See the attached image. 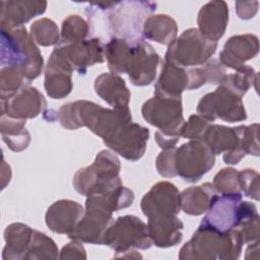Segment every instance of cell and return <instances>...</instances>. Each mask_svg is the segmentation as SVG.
Returning <instances> with one entry per match:
<instances>
[{"label":"cell","instance_id":"cell-17","mask_svg":"<svg viewBox=\"0 0 260 260\" xmlns=\"http://www.w3.org/2000/svg\"><path fill=\"white\" fill-rule=\"evenodd\" d=\"M46 106L47 102L38 88L26 84L9 99L1 101V115L19 120L32 119L39 116Z\"/></svg>","mask_w":260,"mask_h":260},{"label":"cell","instance_id":"cell-9","mask_svg":"<svg viewBox=\"0 0 260 260\" xmlns=\"http://www.w3.org/2000/svg\"><path fill=\"white\" fill-rule=\"evenodd\" d=\"M103 245L117 253L131 252V249H149L152 242L147 224L135 215L117 217L106 230Z\"/></svg>","mask_w":260,"mask_h":260},{"label":"cell","instance_id":"cell-42","mask_svg":"<svg viewBox=\"0 0 260 260\" xmlns=\"http://www.w3.org/2000/svg\"><path fill=\"white\" fill-rule=\"evenodd\" d=\"M202 68L206 78V83L219 84L225 75V68L218 59H212L206 62Z\"/></svg>","mask_w":260,"mask_h":260},{"label":"cell","instance_id":"cell-41","mask_svg":"<svg viewBox=\"0 0 260 260\" xmlns=\"http://www.w3.org/2000/svg\"><path fill=\"white\" fill-rule=\"evenodd\" d=\"M236 229L239 231L244 244H251L259 241V215L244 220Z\"/></svg>","mask_w":260,"mask_h":260},{"label":"cell","instance_id":"cell-27","mask_svg":"<svg viewBox=\"0 0 260 260\" xmlns=\"http://www.w3.org/2000/svg\"><path fill=\"white\" fill-rule=\"evenodd\" d=\"M32 234L34 230L24 223L15 222L9 224L4 231L6 245L3 249V259H25Z\"/></svg>","mask_w":260,"mask_h":260},{"label":"cell","instance_id":"cell-26","mask_svg":"<svg viewBox=\"0 0 260 260\" xmlns=\"http://www.w3.org/2000/svg\"><path fill=\"white\" fill-rule=\"evenodd\" d=\"M188 69L165 61L160 75L154 85V95L181 98L182 92L188 89Z\"/></svg>","mask_w":260,"mask_h":260},{"label":"cell","instance_id":"cell-30","mask_svg":"<svg viewBox=\"0 0 260 260\" xmlns=\"http://www.w3.org/2000/svg\"><path fill=\"white\" fill-rule=\"evenodd\" d=\"M25 127V120L9 118L1 115L2 140L13 151L25 149L30 141V135Z\"/></svg>","mask_w":260,"mask_h":260},{"label":"cell","instance_id":"cell-24","mask_svg":"<svg viewBox=\"0 0 260 260\" xmlns=\"http://www.w3.org/2000/svg\"><path fill=\"white\" fill-rule=\"evenodd\" d=\"M95 93L115 110H129L131 93L122 77L115 73H103L94 79Z\"/></svg>","mask_w":260,"mask_h":260},{"label":"cell","instance_id":"cell-21","mask_svg":"<svg viewBox=\"0 0 260 260\" xmlns=\"http://www.w3.org/2000/svg\"><path fill=\"white\" fill-rule=\"evenodd\" d=\"M228 22L229 7L224 1H210L203 5L198 12V30L209 41L217 43L224 35Z\"/></svg>","mask_w":260,"mask_h":260},{"label":"cell","instance_id":"cell-44","mask_svg":"<svg viewBox=\"0 0 260 260\" xmlns=\"http://www.w3.org/2000/svg\"><path fill=\"white\" fill-rule=\"evenodd\" d=\"M236 10L237 14L242 19H250L254 17L258 10V2H242L237 1L236 2Z\"/></svg>","mask_w":260,"mask_h":260},{"label":"cell","instance_id":"cell-6","mask_svg":"<svg viewBox=\"0 0 260 260\" xmlns=\"http://www.w3.org/2000/svg\"><path fill=\"white\" fill-rule=\"evenodd\" d=\"M244 242L237 229L219 233L199 228L181 248L180 259L234 260L241 255Z\"/></svg>","mask_w":260,"mask_h":260},{"label":"cell","instance_id":"cell-8","mask_svg":"<svg viewBox=\"0 0 260 260\" xmlns=\"http://www.w3.org/2000/svg\"><path fill=\"white\" fill-rule=\"evenodd\" d=\"M216 48L217 43L207 40L198 28H189L169 45L165 61L183 68L204 65Z\"/></svg>","mask_w":260,"mask_h":260},{"label":"cell","instance_id":"cell-31","mask_svg":"<svg viewBox=\"0 0 260 260\" xmlns=\"http://www.w3.org/2000/svg\"><path fill=\"white\" fill-rule=\"evenodd\" d=\"M257 82L258 73L252 67L244 65L236 70L235 73L225 74L218 85H222L243 98V95L254 84L257 89Z\"/></svg>","mask_w":260,"mask_h":260},{"label":"cell","instance_id":"cell-10","mask_svg":"<svg viewBox=\"0 0 260 260\" xmlns=\"http://www.w3.org/2000/svg\"><path fill=\"white\" fill-rule=\"evenodd\" d=\"M141 113L144 120L161 134L178 140L181 138V129L186 122L181 98L154 95L142 105Z\"/></svg>","mask_w":260,"mask_h":260},{"label":"cell","instance_id":"cell-36","mask_svg":"<svg viewBox=\"0 0 260 260\" xmlns=\"http://www.w3.org/2000/svg\"><path fill=\"white\" fill-rule=\"evenodd\" d=\"M26 84H28V82L25 80L21 72L11 67H1V71H0L1 101L9 99Z\"/></svg>","mask_w":260,"mask_h":260},{"label":"cell","instance_id":"cell-3","mask_svg":"<svg viewBox=\"0 0 260 260\" xmlns=\"http://www.w3.org/2000/svg\"><path fill=\"white\" fill-rule=\"evenodd\" d=\"M58 119L66 129L87 127L103 141L110 139L124 125L132 122L130 110L103 108L84 100L63 105L59 110Z\"/></svg>","mask_w":260,"mask_h":260},{"label":"cell","instance_id":"cell-18","mask_svg":"<svg viewBox=\"0 0 260 260\" xmlns=\"http://www.w3.org/2000/svg\"><path fill=\"white\" fill-rule=\"evenodd\" d=\"M72 72L73 69L70 64L54 49L45 70L44 86L50 98L60 100L71 92L73 87Z\"/></svg>","mask_w":260,"mask_h":260},{"label":"cell","instance_id":"cell-39","mask_svg":"<svg viewBox=\"0 0 260 260\" xmlns=\"http://www.w3.org/2000/svg\"><path fill=\"white\" fill-rule=\"evenodd\" d=\"M241 193L254 200H259V174L251 169L239 172Z\"/></svg>","mask_w":260,"mask_h":260},{"label":"cell","instance_id":"cell-29","mask_svg":"<svg viewBox=\"0 0 260 260\" xmlns=\"http://www.w3.org/2000/svg\"><path fill=\"white\" fill-rule=\"evenodd\" d=\"M178 27L174 18L167 14L150 15L143 24V38L158 44L170 45L177 36Z\"/></svg>","mask_w":260,"mask_h":260},{"label":"cell","instance_id":"cell-1","mask_svg":"<svg viewBox=\"0 0 260 260\" xmlns=\"http://www.w3.org/2000/svg\"><path fill=\"white\" fill-rule=\"evenodd\" d=\"M105 57L111 73H127L136 86L151 84L160 62L159 55L144 40L128 42L111 39L105 44Z\"/></svg>","mask_w":260,"mask_h":260},{"label":"cell","instance_id":"cell-23","mask_svg":"<svg viewBox=\"0 0 260 260\" xmlns=\"http://www.w3.org/2000/svg\"><path fill=\"white\" fill-rule=\"evenodd\" d=\"M202 140L206 143L214 155L224 152L222 158L225 164H238L236 153L240 138L237 127L231 128L222 125L210 124L206 129Z\"/></svg>","mask_w":260,"mask_h":260},{"label":"cell","instance_id":"cell-19","mask_svg":"<svg viewBox=\"0 0 260 260\" xmlns=\"http://www.w3.org/2000/svg\"><path fill=\"white\" fill-rule=\"evenodd\" d=\"M84 209L76 201L61 199L54 202L47 210L45 221L47 226L54 233L71 234L79 220L82 218Z\"/></svg>","mask_w":260,"mask_h":260},{"label":"cell","instance_id":"cell-12","mask_svg":"<svg viewBox=\"0 0 260 260\" xmlns=\"http://www.w3.org/2000/svg\"><path fill=\"white\" fill-rule=\"evenodd\" d=\"M197 114L210 122L221 119L234 123L247 119L242 96L222 85L202 96L197 105Z\"/></svg>","mask_w":260,"mask_h":260},{"label":"cell","instance_id":"cell-15","mask_svg":"<svg viewBox=\"0 0 260 260\" xmlns=\"http://www.w3.org/2000/svg\"><path fill=\"white\" fill-rule=\"evenodd\" d=\"M55 50L70 64L73 71L85 74L88 67L105 60V44L100 38H90L71 44H58Z\"/></svg>","mask_w":260,"mask_h":260},{"label":"cell","instance_id":"cell-40","mask_svg":"<svg viewBox=\"0 0 260 260\" xmlns=\"http://www.w3.org/2000/svg\"><path fill=\"white\" fill-rule=\"evenodd\" d=\"M175 150L176 147L164 149L155 159L157 173L164 178H173L177 176L175 169Z\"/></svg>","mask_w":260,"mask_h":260},{"label":"cell","instance_id":"cell-28","mask_svg":"<svg viewBox=\"0 0 260 260\" xmlns=\"http://www.w3.org/2000/svg\"><path fill=\"white\" fill-rule=\"evenodd\" d=\"M217 194L211 183L189 187L180 193V207L186 214L200 215L207 211Z\"/></svg>","mask_w":260,"mask_h":260},{"label":"cell","instance_id":"cell-16","mask_svg":"<svg viewBox=\"0 0 260 260\" xmlns=\"http://www.w3.org/2000/svg\"><path fill=\"white\" fill-rule=\"evenodd\" d=\"M148 138V128L130 122L104 143L124 158L135 161L143 156Z\"/></svg>","mask_w":260,"mask_h":260},{"label":"cell","instance_id":"cell-37","mask_svg":"<svg viewBox=\"0 0 260 260\" xmlns=\"http://www.w3.org/2000/svg\"><path fill=\"white\" fill-rule=\"evenodd\" d=\"M212 185L216 192L219 194L241 193L239 184V172L233 168H225L219 171L215 175Z\"/></svg>","mask_w":260,"mask_h":260},{"label":"cell","instance_id":"cell-11","mask_svg":"<svg viewBox=\"0 0 260 260\" xmlns=\"http://www.w3.org/2000/svg\"><path fill=\"white\" fill-rule=\"evenodd\" d=\"M215 155L203 140H190L175 150L177 176L195 183L213 168Z\"/></svg>","mask_w":260,"mask_h":260},{"label":"cell","instance_id":"cell-34","mask_svg":"<svg viewBox=\"0 0 260 260\" xmlns=\"http://www.w3.org/2000/svg\"><path fill=\"white\" fill-rule=\"evenodd\" d=\"M58 252L55 242L50 237L34 230L31 243L25 259H56Z\"/></svg>","mask_w":260,"mask_h":260},{"label":"cell","instance_id":"cell-4","mask_svg":"<svg viewBox=\"0 0 260 260\" xmlns=\"http://www.w3.org/2000/svg\"><path fill=\"white\" fill-rule=\"evenodd\" d=\"M93 5L106 13L107 35L128 42L144 40L143 24L156 9L152 1L98 2Z\"/></svg>","mask_w":260,"mask_h":260},{"label":"cell","instance_id":"cell-2","mask_svg":"<svg viewBox=\"0 0 260 260\" xmlns=\"http://www.w3.org/2000/svg\"><path fill=\"white\" fill-rule=\"evenodd\" d=\"M134 200L132 190L121 185L112 192L87 196L85 210L74 231L68 235L71 240L103 245L104 235L113 222V212L129 207Z\"/></svg>","mask_w":260,"mask_h":260},{"label":"cell","instance_id":"cell-35","mask_svg":"<svg viewBox=\"0 0 260 260\" xmlns=\"http://www.w3.org/2000/svg\"><path fill=\"white\" fill-rule=\"evenodd\" d=\"M30 37L38 45L48 47L60 42L57 24L49 18H41L30 25Z\"/></svg>","mask_w":260,"mask_h":260},{"label":"cell","instance_id":"cell-7","mask_svg":"<svg viewBox=\"0 0 260 260\" xmlns=\"http://www.w3.org/2000/svg\"><path fill=\"white\" fill-rule=\"evenodd\" d=\"M121 169L119 158L109 150H102L94 161L79 169L73 177V187L81 195L105 194L112 192L122 184L119 176Z\"/></svg>","mask_w":260,"mask_h":260},{"label":"cell","instance_id":"cell-32","mask_svg":"<svg viewBox=\"0 0 260 260\" xmlns=\"http://www.w3.org/2000/svg\"><path fill=\"white\" fill-rule=\"evenodd\" d=\"M90 36V27L79 15H69L62 22L61 38L58 44H71L86 40Z\"/></svg>","mask_w":260,"mask_h":260},{"label":"cell","instance_id":"cell-38","mask_svg":"<svg viewBox=\"0 0 260 260\" xmlns=\"http://www.w3.org/2000/svg\"><path fill=\"white\" fill-rule=\"evenodd\" d=\"M210 124L211 122L202 116L198 114L192 115L189 117L188 121L184 123L181 129V137L190 140H202L203 135Z\"/></svg>","mask_w":260,"mask_h":260},{"label":"cell","instance_id":"cell-33","mask_svg":"<svg viewBox=\"0 0 260 260\" xmlns=\"http://www.w3.org/2000/svg\"><path fill=\"white\" fill-rule=\"evenodd\" d=\"M239 133V146L236 154L237 162L246 155L251 154L258 156L259 155V142H258V130L259 126L257 123H254L249 126H237Z\"/></svg>","mask_w":260,"mask_h":260},{"label":"cell","instance_id":"cell-43","mask_svg":"<svg viewBox=\"0 0 260 260\" xmlns=\"http://www.w3.org/2000/svg\"><path fill=\"white\" fill-rule=\"evenodd\" d=\"M60 259H86L85 249L78 240H72L61 250Z\"/></svg>","mask_w":260,"mask_h":260},{"label":"cell","instance_id":"cell-22","mask_svg":"<svg viewBox=\"0 0 260 260\" xmlns=\"http://www.w3.org/2000/svg\"><path fill=\"white\" fill-rule=\"evenodd\" d=\"M46 1L8 0L1 1L0 24L1 28L13 29L22 26L35 16L46 11Z\"/></svg>","mask_w":260,"mask_h":260},{"label":"cell","instance_id":"cell-5","mask_svg":"<svg viewBox=\"0 0 260 260\" xmlns=\"http://www.w3.org/2000/svg\"><path fill=\"white\" fill-rule=\"evenodd\" d=\"M1 67H11L29 83L43 70L44 59L24 26L13 29L1 28Z\"/></svg>","mask_w":260,"mask_h":260},{"label":"cell","instance_id":"cell-25","mask_svg":"<svg viewBox=\"0 0 260 260\" xmlns=\"http://www.w3.org/2000/svg\"><path fill=\"white\" fill-rule=\"evenodd\" d=\"M183 222L175 216L148 218L147 229L149 238L156 247L168 248L179 244L182 240Z\"/></svg>","mask_w":260,"mask_h":260},{"label":"cell","instance_id":"cell-13","mask_svg":"<svg viewBox=\"0 0 260 260\" xmlns=\"http://www.w3.org/2000/svg\"><path fill=\"white\" fill-rule=\"evenodd\" d=\"M241 193H226L216 195L206 211L199 228L229 233L239 223V205L242 201Z\"/></svg>","mask_w":260,"mask_h":260},{"label":"cell","instance_id":"cell-20","mask_svg":"<svg viewBox=\"0 0 260 260\" xmlns=\"http://www.w3.org/2000/svg\"><path fill=\"white\" fill-rule=\"evenodd\" d=\"M259 51L258 38L251 34L231 37L219 54V62L224 66L238 70L245 62L253 59Z\"/></svg>","mask_w":260,"mask_h":260},{"label":"cell","instance_id":"cell-14","mask_svg":"<svg viewBox=\"0 0 260 260\" xmlns=\"http://www.w3.org/2000/svg\"><path fill=\"white\" fill-rule=\"evenodd\" d=\"M140 206L147 218L175 216L181 209L180 192L170 182H158L143 196Z\"/></svg>","mask_w":260,"mask_h":260}]
</instances>
